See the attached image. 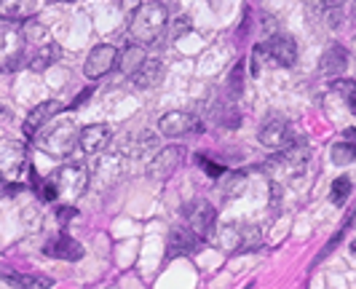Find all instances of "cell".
I'll list each match as a JSON object with an SVG mask.
<instances>
[{
    "label": "cell",
    "mask_w": 356,
    "mask_h": 289,
    "mask_svg": "<svg viewBox=\"0 0 356 289\" xmlns=\"http://www.w3.org/2000/svg\"><path fill=\"white\" fill-rule=\"evenodd\" d=\"M147 59L145 54V49L137 43V46H129L124 54L118 56V70L124 72V75H134V72L143 67V62Z\"/></svg>",
    "instance_id": "cell-20"
},
{
    "label": "cell",
    "mask_w": 356,
    "mask_h": 289,
    "mask_svg": "<svg viewBox=\"0 0 356 289\" xmlns=\"http://www.w3.org/2000/svg\"><path fill=\"white\" fill-rule=\"evenodd\" d=\"M24 59V38L0 30V70H17Z\"/></svg>",
    "instance_id": "cell-13"
},
{
    "label": "cell",
    "mask_w": 356,
    "mask_h": 289,
    "mask_svg": "<svg viewBox=\"0 0 356 289\" xmlns=\"http://www.w3.org/2000/svg\"><path fill=\"white\" fill-rule=\"evenodd\" d=\"M43 144L51 156H67L72 147H78V129L72 126V121H62L46 134Z\"/></svg>",
    "instance_id": "cell-9"
},
{
    "label": "cell",
    "mask_w": 356,
    "mask_h": 289,
    "mask_svg": "<svg viewBox=\"0 0 356 289\" xmlns=\"http://www.w3.org/2000/svg\"><path fill=\"white\" fill-rule=\"evenodd\" d=\"M332 91L340 94L348 102V108L356 113V81H351V78H335L332 81Z\"/></svg>",
    "instance_id": "cell-22"
},
{
    "label": "cell",
    "mask_w": 356,
    "mask_h": 289,
    "mask_svg": "<svg viewBox=\"0 0 356 289\" xmlns=\"http://www.w3.org/2000/svg\"><path fill=\"white\" fill-rule=\"evenodd\" d=\"M51 3H59V0H51Z\"/></svg>",
    "instance_id": "cell-35"
},
{
    "label": "cell",
    "mask_w": 356,
    "mask_h": 289,
    "mask_svg": "<svg viewBox=\"0 0 356 289\" xmlns=\"http://www.w3.org/2000/svg\"><path fill=\"white\" fill-rule=\"evenodd\" d=\"M332 163L335 166H348V163H354L356 161V144L351 142H338V144H332Z\"/></svg>",
    "instance_id": "cell-23"
},
{
    "label": "cell",
    "mask_w": 356,
    "mask_h": 289,
    "mask_svg": "<svg viewBox=\"0 0 356 289\" xmlns=\"http://www.w3.org/2000/svg\"><path fill=\"white\" fill-rule=\"evenodd\" d=\"M354 3H356V0H354Z\"/></svg>",
    "instance_id": "cell-36"
},
{
    "label": "cell",
    "mask_w": 356,
    "mask_h": 289,
    "mask_svg": "<svg viewBox=\"0 0 356 289\" xmlns=\"http://www.w3.org/2000/svg\"><path fill=\"white\" fill-rule=\"evenodd\" d=\"M8 281L17 289H51L54 281L40 276V273H22V276H8Z\"/></svg>",
    "instance_id": "cell-21"
},
{
    "label": "cell",
    "mask_w": 356,
    "mask_h": 289,
    "mask_svg": "<svg viewBox=\"0 0 356 289\" xmlns=\"http://www.w3.org/2000/svg\"><path fill=\"white\" fill-rule=\"evenodd\" d=\"M346 67H348V51L340 43H332L319 59V72L327 78H340V72Z\"/></svg>",
    "instance_id": "cell-15"
},
{
    "label": "cell",
    "mask_w": 356,
    "mask_h": 289,
    "mask_svg": "<svg viewBox=\"0 0 356 289\" xmlns=\"http://www.w3.org/2000/svg\"><path fill=\"white\" fill-rule=\"evenodd\" d=\"M241 78H244V62H238V65L233 67L231 78H228V81H231L233 94H241V86H244V81H241Z\"/></svg>",
    "instance_id": "cell-26"
},
{
    "label": "cell",
    "mask_w": 356,
    "mask_h": 289,
    "mask_svg": "<svg viewBox=\"0 0 356 289\" xmlns=\"http://www.w3.org/2000/svg\"><path fill=\"white\" fill-rule=\"evenodd\" d=\"M260 144H266L268 150H276V153H282L284 147L292 144V137H289V126H286V121L282 115H270L266 118V124L260 126Z\"/></svg>",
    "instance_id": "cell-8"
},
{
    "label": "cell",
    "mask_w": 356,
    "mask_h": 289,
    "mask_svg": "<svg viewBox=\"0 0 356 289\" xmlns=\"http://www.w3.org/2000/svg\"><path fill=\"white\" fill-rule=\"evenodd\" d=\"M196 161L201 163V169H204L209 177H222V174H225V166H220L217 161H209V158H204V156H196Z\"/></svg>",
    "instance_id": "cell-25"
},
{
    "label": "cell",
    "mask_w": 356,
    "mask_h": 289,
    "mask_svg": "<svg viewBox=\"0 0 356 289\" xmlns=\"http://www.w3.org/2000/svg\"><path fill=\"white\" fill-rule=\"evenodd\" d=\"M311 8H316V11H324V8H340L343 6V0H305Z\"/></svg>",
    "instance_id": "cell-28"
},
{
    "label": "cell",
    "mask_w": 356,
    "mask_h": 289,
    "mask_svg": "<svg viewBox=\"0 0 356 289\" xmlns=\"http://www.w3.org/2000/svg\"><path fill=\"white\" fill-rule=\"evenodd\" d=\"M75 215H78V212H75V206H59V212H56L59 222H67V220H72Z\"/></svg>",
    "instance_id": "cell-29"
},
{
    "label": "cell",
    "mask_w": 356,
    "mask_h": 289,
    "mask_svg": "<svg viewBox=\"0 0 356 289\" xmlns=\"http://www.w3.org/2000/svg\"><path fill=\"white\" fill-rule=\"evenodd\" d=\"M196 129H201L198 121L191 113H182V110H172V113L161 115L159 121V131L163 137H169V140H179V137H185V134H191Z\"/></svg>",
    "instance_id": "cell-10"
},
{
    "label": "cell",
    "mask_w": 356,
    "mask_h": 289,
    "mask_svg": "<svg viewBox=\"0 0 356 289\" xmlns=\"http://www.w3.org/2000/svg\"><path fill=\"white\" fill-rule=\"evenodd\" d=\"M163 62L159 59H145L143 67L134 72L131 78H134V83L140 86V89H153V86H159L161 81H163Z\"/></svg>",
    "instance_id": "cell-18"
},
{
    "label": "cell",
    "mask_w": 356,
    "mask_h": 289,
    "mask_svg": "<svg viewBox=\"0 0 356 289\" xmlns=\"http://www.w3.org/2000/svg\"><path fill=\"white\" fill-rule=\"evenodd\" d=\"M0 289H17V287H14L8 279H0Z\"/></svg>",
    "instance_id": "cell-32"
},
{
    "label": "cell",
    "mask_w": 356,
    "mask_h": 289,
    "mask_svg": "<svg viewBox=\"0 0 356 289\" xmlns=\"http://www.w3.org/2000/svg\"><path fill=\"white\" fill-rule=\"evenodd\" d=\"M351 249H354V252H356V241H354V244H351Z\"/></svg>",
    "instance_id": "cell-33"
},
{
    "label": "cell",
    "mask_w": 356,
    "mask_h": 289,
    "mask_svg": "<svg viewBox=\"0 0 356 289\" xmlns=\"http://www.w3.org/2000/svg\"><path fill=\"white\" fill-rule=\"evenodd\" d=\"M343 137H346V142L356 144V129H346V131H343Z\"/></svg>",
    "instance_id": "cell-31"
},
{
    "label": "cell",
    "mask_w": 356,
    "mask_h": 289,
    "mask_svg": "<svg viewBox=\"0 0 356 289\" xmlns=\"http://www.w3.org/2000/svg\"><path fill=\"white\" fill-rule=\"evenodd\" d=\"M38 0H0V19L6 22H27L33 19Z\"/></svg>",
    "instance_id": "cell-16"
},
{
    "label": "cell",
    "mask_w": 356,
    "mask_h": 289,
    "mask_svg": "<svg viewBox=\"0 0 356 289\" xmlns=\"http://www.w3.org/2000/svg\"><path fill=\"white\" fill-rule=\"evenodd\" d=\"M263 62H270L276 67H292L298 62V43L289 35H270L266 43L254 46L252 51V72L257 75Z\"/></svg>",
    "instance_id": "cell-2"
},
{
    "label": "cell",
    "mask_w": 356,
    "mask_h": 289,
    "mask_svg": "<svg viewBox=\"0 0 356 289\" xmlns=\"http://www.w3.org/2000/svg\"><path fill=\"white\" fill-rule=\"evenodd\" d=\"M91 94H94V89L81 91V94H78V97H75V102H72V108H81V105H86V99H89Z\"/></svg>",
    "instance_id": "cell-30"
},
{
    "label": "cell",
    "mask_w": 356,
    "mask_h": 289,
    "mask_svg": "<svg viewBox=\"0 0 356 289\" xmlns=\"http://www.w3.org/2000/svg\"><path fill=\"white\" fill-rule=\"evenodd\" d=\"M38 196L43 201H56L59 199V190H56V185L51 180H43L40 182V188H38Z\"/></svg>",
    "instance_id": "cell-27"
},
{
    "label": "cell",
    "mask_w": 356,
    "mask_h": 289,
    "mask_svg": "<svg viewBox=\"0 0 356 289\" xmlns=\"http://www.w3.org/2000/svg\"><path fill=\"white\" fill-rule=\"evenodd\" d=\"M179 163H182V147L169 144V147L159 150V156L147 163V177H150V180H156V182L169 180V177L177 172Z\"/></svg>",
    "instance_id": "cell-7"
},
{
    "label": "cell",
    "mask_w": 356,
    "mask_h": 289,
    "mask_svg": "<svg viewBox=\"0 0 356 289\" xmlns=\"http://www.w3.org/2000/svg\"><path fill=\"white\" fill-rule=\"evenodd\" d=\"M59 113H62V102H56V99L40 102V105L30 110L27 118H24V126H22L24 129V137H35L38 131L46 126L54 115H59Z\"/></svg>",
    "instance_id": "cell-12"
},
{
    "label": "cell",
    "mask_w": 356,
    "mask_h": 289,
    "mask_svg": "<svg viewBox=\"0 0 356 289\" xmlns=\"http://www.w3.org/2000/svg\"><path fill=\"white\" fill-rule=\"evenodd\" d=\"M204 247V238L196 236L191 228H175L169 233V241H166V249L169 254H188V252H196Z\"/></svg>",
    "instance_id": "cell-14"
},
{
    "label": "cell",
    "mask_w": 356,
    "mask_h": 289,
    "mask_svg": "<svg viewBox=\"0 0 356 289\" xmlns=\"http://www.w3.org/2000/svg\"><path fill=\"white\" fill-rule=\"evenodd\" d=\"M348 196H351V180L348 177H338V180L332 182V188H330V201L335 206H343L348 201Z\"/></svg>",
    "instance_id": "cell-24"
},
{
    "label": "cell",
    "mask_w": 356,
    "mask_h": 289,
    "mask_svg": "<svg viewBox=\"0 0 356 289\" xmlns=\"http://www.w3.org/2000/svg\"><path fill=\"white\" fill-rule=\"evenodd\" d=\"M118 49L115 46H110V43H102V46H97V49H91L89 59H86V65H83V72H86V78H102L107 75L110 70H115L118 67Z\"/></svg>",
    "instance_id": "cell-6"
},
{
    "label": "cell",
    "mask_w": 356,
    "mask_h": 289,
    "mask_svg": "<svg viewBox=\"0 0 356 289\" xmlns=\"http://www.w3.org/2000/svg\"><path fill=\"white\" fill-rule=\"evenodd\" d=\"M185 220H188V228L196 236H201L204 241L212 238L214 225H217V212H214V206L209 201L198 199L185 204Z\"/></svg>",
    "instance_id": "cell-5"
},
{
    "label": "cell",
    "mask_w": 356,
    "mask_h": 289,
    "mask_svg": "<svg viewBox=\"0 0 356 289\" xmlns=\"http://www.w3.org/2000/svg\"><path fill=\"white\" fill-rule=\"evenodd\" d=\"M217 241H220V247H222L225 252H250V249H257V247L263 244V233H260L257 225L238 220V222L222 225Z\"/></svg>",
    "instance_id": "cell-3"
},
{
    "label": "cell",
    "mask_w": 356,
    "mask_h": 289,
    "mask_svg": "<svg viewBox=\"0 0 356 289\" xmlns=\"http://www.w3.org/2000/svg\"><path fill=\"white\" fill-rule=\"evenodd\" d=\"M169 24V8L159 3V0H147L143 3L134 14H131V22H129V35L134 38L140 46L143 43H153L159 40L161 33L166 30Z\"/></svg>",
    "instance_id": "cell-1"
},
{
    "label": "cell",
    "mask_w": 356,
    "mask_h": 289,
    "mask_svg": "<svg viewBox=\"0 0 356 289\" xmlns=\"http://www.w3.org/2000/svg\"><path fill=\"white\" fill-rule=\"evenodd\" d=\"M46 254L56 257V260H81L83 257V247L70 238V236H56L54 241L46 244Z\"/></svg>",
    "instance_id": "cell-17"
},
{
    "label": "cell",
    "mask_w": 356,
    "mask_h": 289,
    "mask_svg": "<svg viewBox=\"0 0 356 289\" xmlns=\"http://www.w3.org/2000/svg\"><path fill=\"white\" fill-rule=\"evenodd\" d=\"M0 185H3V172H0Z\"/></svg>",
    "instance_id": "cell-34"
},
{
    "label": "cell",
    "mask_w": 356,
    "mask_h": 289,
    "mask_svg": "<svg viewBox=\"0 0 356 289\" xmlns=\"http://www.w3.org/2000/svg\"><path fill=\"white\" fill-rule=\"evenodd\" d=\"M110 140H113V131L107 124H91V126H83L78 131V150L86 156H94L102 147H107Z\"/></svg>",
    "instance_id": "cell-11"
},
{
    "label": "cell",
    "mask_w": 356,
    "mask_h": 289,
    "mask_svg": "<svg viewBox=\"0 0 356 289\" xmlns=\"http://www.w3.org/2000/svg\"><path fill=\"white\" fill-rule=\"evenodd\" d=\"M56 59H59V46L49 40V43H43V46H35L33 51H30V70L33 72H43L49 70L51 65H56Z\"/></svg>",
    "instance_id": "cell-19"
},
{
    "label": "cell",
    "mask_w": 356,
    "mask_h": 289,
    "mask_svg": "<svg viewBox=\"0 0 356 289\" xmlns=\"http://www.w3.org/2000/svg\"><path fill=\"white\" fill-rule=\"evenodd\" d=\"M49 180L56 185V190H59L62 199L75 201L78 196H83V190H86V185H89V172H86L83 163H75V161L62 163Z\"/></svg>",
    "instance_id": "cell-4"
}]
</instances>
